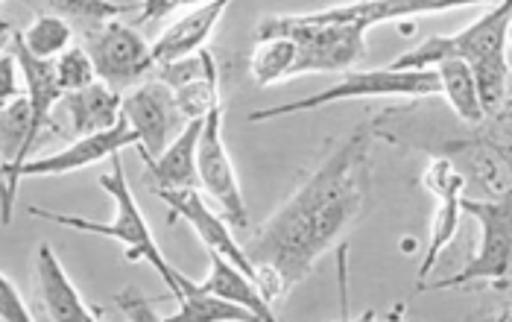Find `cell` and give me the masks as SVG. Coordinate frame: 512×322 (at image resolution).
Masks as SVG:
<instances>
[{"label": "cell", "mask_w": 512, "mask_h": 322, "mask_svg": "<svg viewBox=\"0 0 512 322\" xmlns=\"http://www.w3.org/2000/svg\"><path fill=\"white\" fill-rule=\"evenodd\" d=\"M372 135L366 126L343 138L278 205L273 217L243 246L255 267L261 296L276 305L302 284L316 261L352 232L366 214L372 191Z\"/></svg>", "instance_id": "6da1fadb"}, {"label": "cell", "mask_w": 512, "mask_h": 322, "mask_svg": "<svg viewBox=\"0 0 512 322\" xmlns=\"http://www.w3.org/2000/svg\"><path fill=\"white\" fill-rule=\"evenodd\" d=\"M100 188L115 202V220L112 223H97V220H85V217H77V214L47 211V208H39V205H30L27 214L39 217V220H47V223H56V226H65V229H79V232H88V235H106V238L126 243V261H147L158 276L164 279L167 290L176 299L179 296V284H182V273L158 249L153 229H150L147 217L141 214V205H138L132 188H129L120 153L112 156V173L100 176Z\"/></svg>", "instance_id": "7a4b0ae2"}, {"label": "cell", "mask_w": 512, "mask_h": 322, "mask_svg": "<svg viewBox=\"0 0 512 322\" xmlns=\"http://www.w3.org/2000/svg\"><path fill=\"white\" fill-rule=\"evenodd\" d=\"M267 36L296 41L290 77L349 71L366 56V30L355 24H314L305 15H270L258 24V39Z\"/></svg>", "instance_id": "3957f363"}, {"label": "cell", "mask_w": 512, "mask_h": 322, "mask_svg": "<svg viewBox=\"0 0 512 322\" xmlns=\"http://www.w3.org/2000/svg\"><path fill=\"white\" fill-rule=\"evenodd\" d=\"M439 94V80L434 68H419V71H395V68H375V71H346V77L334 82L331 88L281 103L270 109H255L249 112V121H273V118H287L299 112H314L334 103H349V100H363V97H434Z\"/></svg>", "instance_id": "277c9868"}, {"label": "cell", "mask_w": 512, "mask_h": 322, "mask_svg": "<svg viewBox=\"0 0 512 322\" xmlns=\"http://www.w3.org/2000/svg\"><path fill=\"white\" fill-rule=\"evenodd\" d=\"M463 214H469L480 226V243L472 261L454 273L451 279H442L434 284H419L416 290H466L477 282L501 284L507 287L512 261V202L510 194L498 200H480V197H466L460 200Z\"/></svg>", "instance_id": "5b68a950"}, {"label": "cell", "mask_w": 512, "mask_h": 322, "mask_svg": "<svg viewBox=\"0 0 512 322\" xmlns=\"http://www.w3.org/2000/svg\"><path fill=\"white\" fill-rule=\"evenodd\" d=\"M510 0H498L486 15H480L466 30L454 36H434L422 41L419 47L401 53L390 68L395 71H419V68H434L445 59H463V62H477L501 47H507V33H510Z\"/></svg>", "instance_id": "8992f818"}, {"label": "cell", "mask_w": 512, "mask_h": 322, "mask_svg": "<svg viewBox=\"0 0 512 322\" xmlns=\"http://www.w3.org/2000/svg\"><path fill=\"white\" fill-rule=\"evenodd\" d=\"M82 47L88 50L94 62L97 80L106 82L115 91H126L138 82H144L156 71V59L150 44L141 39V33L118 18L103 21L100 27L85 30Z\"/></svg>", "instance_id": "52a82bcc"}, {"label": "cell", "mask_w": 512, "mask_h": 322, "mask_svg": "<svg viewBox=\"0 0 512 322\" xmlns=\"http://www.w3.org/2000/svg\"><path fill=\"white\" fill-rule=\"evenodd\" d=\"M120 118L135 132L141 159H156L188 123L173 91L161 80H144L126 88L120 97Z\"/></svg>", "instance_id": "ba28073f"}, {"label": "cell", "mask_w": 512, "mask_h": 322, "mask_svg": "<svg viewBox=\"0 0 512 322\" xmlns=\"http://www.w3.org/2000/svg\"><path fill=\"white\" fill-rule=\"evenodd\" d=\"M138 147L135 132L129 129V123L120 118L118 126L106 129V132H94V135H79L77 141L53 156H44L36 161H21V164H3V176H6V200L15 208V194L24 176H65L82 170L88 164H97L100 159H112L115 153L126 147Z\"/></svg>", "instance_id": "9c48e42d"}, {"label": "cell", "mask_w": 512, "mask_h": 322, "mask_svg": "<svg viewBox=\"0 0 512 322\" xmlns=\"http://www.w3.org/2000/svg\"><path fill=\"white\" fill-rule=\"evenodd\" d=\"M197 176L199 188L205 194H211V200L220 202L226 223L243 229L246 226V202H243L232 156L223 141V109L220 106H214L202 118L197 141Z\"/></svg>", "instance_id": "30bf717a"}, {"label": "cell", "mask_w": 512, "mask_h": 322, "mask_svg": "<svg viewBox=\"0 0 512 322\" xmlns=\"http://www.w3.org/2000/svg\"><path fill=\"white\" fill-rule=\"evenodd\" d=\"M153 194L170 208V217H173V220H185V223L197 232V238L202 241L205 249L226 255V258H229L232 264H237L246 276L255 279V267L249 264L243 246L235 241V235H232L226 217H220V214L205 202L199 188H167V191H153Z\"/></svg>", "instance_id": "8fae6325"}, {"label": "cell", "mask_w": 512, "mask_h": 322, "mask_svg": "<svg viewBox=\"0 0 512 322\" xmlns=\"http://www.w3.org/2000/svg\"><path fill=\"white\" fill-rule=\"evenodd\" d=\"M477 3H498V0H357L349 6H331L316 9L305 18L314 24H355L360 30H372L378 24L398 21V18H416V15H436L460 6H477Z\"/></svg>", "instance_id": "7c38bea8"}, {"label": "cell", "mask_w": 512, "mask_h": 322, "mask_svg": "<svg viewBox=\"0 0 512 322\" xmlns=\"http://www.w3.org/2000/svg\"><path fill=\"white\" fill-rule=\"evenodd\" d=\"M12 56L18 62V71L24 74L27 82V100H30V132H27V153L39 144V138L50 129L59 132L53 123V106L65 97L62 88L56 85V74H53V59H36L24 44L21 36H12Z\"/></svg>", "instance_id": "4fadbf2b"}, {"label": "cell", "mask_w": 512, "mask_h": 322, "mask_svg": "<svg viewBox=\"0 0 512 322\" xmlns=\"http://www.w3.org/2000/svg\"><path fill=\"white\" fill-rule=\"evenodd\" d=\"M36 279H39V296L47 320L53 322H91L100 320V311H91L85 299L79 296L77 284L65 273L62 261L56 258L50 243H41L36 255Z\"/></svg>", "instance_id": "5bb4252c"}, {"label": "cell", "mask_w": 512, "mask_h": 322, "mask_svg": "<svg viewBox=\"0 0 512 322\" xmlns=\"http://www.w3.org/2000/svg\"><path fill=\"white\" fill-rule=\"evenodd\" d=\"M232 3L235 0H205V3L194 6L185 18H179L176 24H170L158 36L156 44H150L156 65H164L170 59H179V56H188V53L199 50L205 41L214 36L220 18L226 15V9Z\"/></svg>", "instance_id": "9a60e30c"}, {"label": "cell", "mask_w": 512, "mask_h": 322, "mask_svg": "<svg viewBox=\"0 0 512 322\" xmlns=\"http://www.w3.org/2000/svg\"><path fill=\"white\" fill-rule=\"evenodd\" d=\"M202 121H188L185 129L158 153L156 159H144L147 182L153 191L167 188H199L197 176V141Z\"/></svg>", "instance_id": "2e32d148"}, {"label": "cell", "mask_w": 512, "mask_h": 322, "mask_svg": "<svg viewBox=\"0 0 512 322\" xmlns=\"http://www.w3.org/2000/svg\"><path fill=\"white\" fill-rule=\"evenodd\" d=\"M120 91L109 88L106 82L94 80L91 85L68 91L59 103L65 106L71 126L79 135H94V132H106L120 121Z\"/></svg>", "instance_id": "e0dca14e"}, {"label": "cell", "mask_w": 512, "mask_h": 322, "mask_svg": "<svg viewBox=\"0 0 512 322\" xmlns=\"http://www.w3.org/2000/svg\"><path fill=\"white\" fill-rule=\"evenodd\" d=\"M208 258H211V270H208V279L199 282V287H205L208 293H217L229 302H237L243 305L246 311H252V317L261 322H273L276 320V311L273 305L261 296L258 284L252 276H246L237 264H232L226 255L220 252H211L208 249Z\"/></svg>", "instance_id": "ac0fdd59"}, {"label": "cell", "mask_w": 512, "mask_h": 322, "mask_svg": "<svg viewBox=\"0 0 512 322\" xmlns=\"http://www.w3.org/2000/svg\"><path fill=\"white\" fill-rule=\"evenodd\" d=\"M176 305H179V311L164 317L167 322H255L252 311H246L243 305L229 302L217 293H208L205 287H199V282H191L188 276H182Z\"/></svg>", "instance_id": "d6986e66"}, {"label": "cell", "mask_w": 512, "mask_h": 322, "mask_svg": "<svg viewBox=\"0 0 512 322\" xmlns=\"http://www.w3.org/2000/svg\"><path fill=\"white\" fill-rule=\"evenodd\" d=\"M474 77V91L483 118H498L510 112V62H507V47L483 56L469 65Z\"/></svg>", "instance_id": "ffe728a7"}, {"label": "cell", "mask_w": 512, "mask_h": 322, "mask_svg": "<svg viewBox=\"0 0 512 322\" xmlns=\"http://www.w3.org/2000/svg\"><path fill=\"white\" fill-rule=\"evenodd\" d=\"M436 80H439V94H445V100L451 103L454 115L466 126H483L486 118L480 112L477 103V91H474V77L469 62L463 59H445L434 65Z\"/></svg>", "instance_id": "44dd1931"}, {"label": "cell", "mask_w": 512, "mask_h": 322, "mask_svg": "<svg viewBox=\"0 0 512 322\" xmlns=\"http://www.w3.org/2000/svg\"><path fill=\"white\" fill-rule=\"evenodd\" d=\"M293 59H296V41L293 39H287V36L258 39V47L252 53V62H249L252 80L261 88L276 85L281 80H290Z\"/></svg>", "instance_id": "7402d4cb"}, {"label": "cell", "mask_w": 512, "mask_h": 322, "mask_svg": "<svg viewBox=\"0 0 512 322\" xmlns=\"http://www.w3.org/2000/svg\"><path fill=\"white\" fill-rule=\"evenodd\" d=\"M27 132H30V100L27 94L12 97L0 106V159L3 164L27 161Z\"/></svg>", "instance_id": "603a6c76"}, {"label": "cell", "mask_w": 512, "mask_h": 322, "mask_svg": "<svg viewBox=\"0 0 512 322\" xmlns=\"http://www.w3.org/2000/svg\"><path fill=\"white\" fill-rule=\"evenodd\" d=\"M21 44L36 56V59H56L62 50L71 47L74 41V30H71V21L56 15V12H41L36 15V21L18 33Z\"/></svg>", "instance_id": "cb8c5ba5"}, {"label": "cell", "mask_w": 512, "mask_h": 322, "mask_svg": "<svg viewBox=\"0 0 512 322\" xmlns=\"http://www.w3.org/2000/svg\"><path fill=\"white\" fill-rule=\"evenodd\" d=\"M463 197H439L436 200L434 220H431V241L425 249V258H422V267H419V284L428 282L431 270L436 267L439 255L445 252V246L454 241L457 229H460V220H463V208H460ZM416 284V287H419Z\"/></svg>", "instance_id": "d4e9b609"}, {"label": "cell", "mask_w": 512, "mask_h": 322, "mask_svg": "<svg viewBox=\"0 0 512 322\" xmlns=\"http://www.w3.org/2000/svg\"><path fill=\"white\" fill-rule=\"evenodd\" d=\"M182 115L188 121H202L214 106H220V74H217V65L208 68L205 74H199L194 80L182 82L176 88H170Z\"/></svg>", "instance_id": "484cf974"}, {"label": "cell", "mask_w": 512, "mask_h": 322, "mask_svg": "<svg viewBox=\"0 0 512 322\" xmlns=\"http://www.w3.org/2000/svg\"><path fill=\"white\" fill-rule=\"evenodd\" d=\"M47 9L68 21H77L85 30L100 27L103 21L120 18L126 12H135L132 3H115V0H47Z\"/></svg>", "instance_id": "4316f807"}, {"label": "cell", "mask_w": 512, "mask_h": 322, "mask_svg": "<svg viewBox=\"0 0 512 322\" xmlns=\"http://www.w3.org/2000/svg\"><path fill=\"white\" fill-rule=\"evenodd\" d=\"M53 74H56V85L62 88V94L79 91V88H85V85L97 80L94 62H91V56H88V50L82 44H71L68 50H62L53 59Z\"/></svg>", "instance_id": "83f0119b"}, {"label": "cell", "mask_w": 512, "mask_h": 322, "mask_svg": "<svg viewBox=\"0 0 512 322\" xmlns=\"http://www.w3.org/2000/svg\"><path fill=\"white\" fill-rule=\"evenodd\" d=\"M118 308L129 317L132 322H156L161 320L156 311H153V299H147L138 287H123L118 296H115Z\"/></svg>", "instance_id": "f1b7e54d"}, {"label": "cell", "mask_w": 512, "mask_h": 322, "mask_svg": "<svg viewBox=\"0 0 512 322\" xmlns=\"http://www.w3.org/2000/svg\"><path fill=\"white\" fill-rule=\"evenodd\" d=\"M0 320L6 322H33V314L24 302V296L18 293V287L6 279V273H0Z\"/></svg>", "instance_id": "f546056e"}, {"label": "cell", "mask_w": 512, "mask_h": 322, "mask_svg": "<svg viewBox=\"0 0 512 322\" xmlns=\"http://www.w3.org/2000/svg\"><path fill=\"white\" fill-rule=\"evenodd\" d=\"M18 62L12 53H0V106L18 97Z\"/></svg>", "instance_id": "4dcf8cb0"}, {"label": "cell", "mask_w": 512, "mask_h": 322, "mask_svg": "<svg viewBox=\"0 0 512 322\" xmlns=\"http://www.w3.org/2000/svg\"><path fill=\"white\" fill-rule=\"evenodd\" d=\"M0 223L9 226L12 223V205L6 200V176H3V159H0Z\"/></svg>", "instance_id": "1f68e13d"}, {"label": "cell", "mask_w": 512, "mask_h": 322, "mask_svg": "<svg viewBox=\"0 0 512 322\" xmlns=\"http://www.w3.org/2000/svg\"><path fill=\"white\" fill-rule=\"evenodd\" d=\"M12 36H15V27L6 21V18H0V53L9 47V41H12Z\"/></svg>", "instance_id": "d6a6232c"}, {"label": "cell", "mask_w": 512, "mask_h": 322, "mask_svg": "<svg viewBox=\"0 0 512 322\" xmlns=\"http://www.w3.org/2000/svg\"><path fill=\"white\" fill-rule=\"evenodd\" d=\"M182 6H199V3H205V0H179Z\"/></svg>", "instance_id": "836d02e7"}]
</instances>
